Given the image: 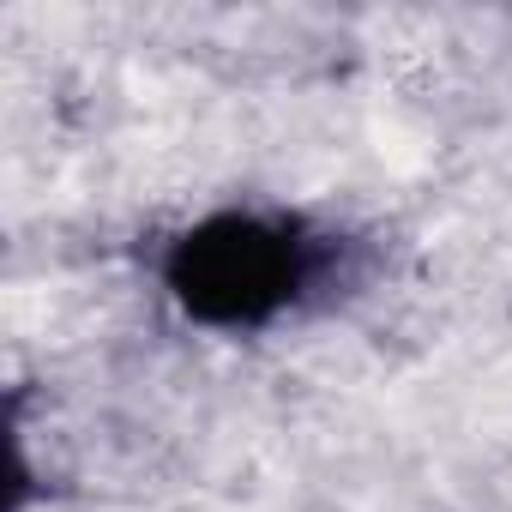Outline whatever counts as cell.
I'll return each mask as SVG.
<instances>
[{
	"mask_svg": "<svg viewBox=\"0 0 512 512\" xmlns=\"http://www.w3.org/2000/svg\"><path fill=\"white\" fill-rule=\"evenodd\" d=\"M163 284L199 326H223V332L266 326L308 284V241L290 223L223 211L169 247Z\"/></svg>",
	"mask_w": 512,
	"mask_h": 512,
	"instance_id": "cell-1",
	"label": "cell"
}]
</instances>
